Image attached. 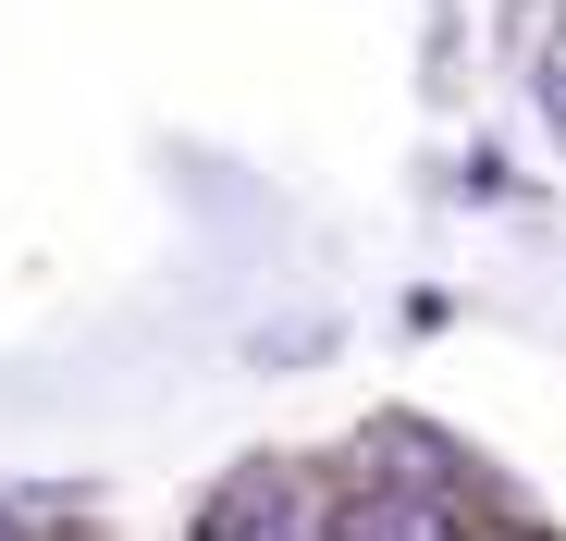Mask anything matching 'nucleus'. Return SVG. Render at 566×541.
Instances as JSON below:
<instances>
[{
	"mask_svg": "<svg viewBox=\"0 0 566 541\" xmlns=\"http://www.w3.org/2000/svg\"><path fill=\"white\" fill-rule=\"evenodd\" d=\"M0 541H13V529H0Z\"/></svg>",
	"mask_w": 566,
	"mask_h": 541,
	"instance_id": "f03ea898",
	"label": "nucleus"
},
{
	"mask_svg": "<svg viewBox=\"0 0 566 541\" xmlns=\"http://www.w3.org/2000/svg\"><path fill=\"white\" fill-rule=\"evenodd\" d=\"M542 112H554V136H566V38L542 50Z\"/></svg>",
	"mask_w": 566,
	"mask_h": 541,
	"instance_id": "f257e3e1",
	"label": "nucleus"
}]
</instances>
